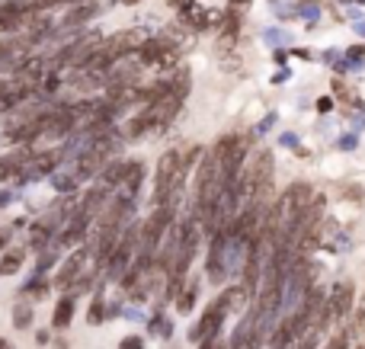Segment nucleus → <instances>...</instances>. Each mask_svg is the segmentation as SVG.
I'll return each instance as SVG.
<instances>
[{
  "label": "nucleus",
  "instance_id": "f03ea898",
  "mask_svg": "<svg viewBox=\"0 0 365 349\" xmlns=\"http://www.w3.org/2000/svg\"><path fill=\"white\" fill-rule=\"evenodd\" d=\"M225 314H227L225 305H221V301H215V305L208 307L205 314H202V321L196 324V330H193L189 336H193L196 343H208L215 333H218V327H221V321H225Z\"/></svg>",
  "mask_w": 365,
  "mask_h": 349
},
{
  "label": "nucleus",
  "instance_id": "6e6552de",
  "mask_svg": "<svg viewBox=\"0 0 365 349\" xmlns=\"http://www.w3.org/2000/svg\"><path fill=\"white\" fill-rule=\"evenodd\" d=\"M141 176H145V167H141V164H128V167H125V186H128V189H138Z\"/></svg>",
  "mask_w": 365,
  "mask_h": 349
},
{
  "label": "nucleus",
  "instance_id": "1a4fd4ad",
  "mask_svg": "<svg viewBox=\"0 0 365 349\" xmlns=\"http://www.w3.org/2000/svg\"><path fill=\"white\" fill-rule=\"evenodd\" d=\"M29 321H32V307H29V305H16V311H13V324H16V327H26Z\"/></svg>",
  "mask_w": 365,
  "mask_h": 349
},
{
  "label": "nucleus",
  "instance_id": "ddd939ff",
  "mask_svg": "<svg viewBox=\"0 0 365 349\" xmlns=\"http://www.w3.org/2000/svg\"><path fill=\"white\" fill-rule=\"evenodd\" d=\"M193 301H196V288H189V292H183V298H179V311H183V314H186L189 307H193Z\"/></svg>",
  "mask_w": 365,
  "mask_h": 349
},
{
  "label": "nucleus",
  "instance_id": "20e7f679",
  "mask_svg": "<svg viewBox=\"0 0 365 349\" xmlns=\"http://www.w3.org/2000/svg\"><path fill=\"white\" fill-rule=\"evenodd\" d=\"M349 307H352V286L349 282H337L330 301H327V311H330V317H343Z\"/></svg>",
  "mask_w": 365,
  "mask_h": 349
},
{
  "label": "nucleus",
  "instance_id": "7ed1b4c3",
  "mask_svg": "<svg viewBox=\"0 0 365 349\" xmlns=\"http://www.w3.org/2000/svg\"><path fill=\"white\" fill-rule=\"evenodd\" d=\"M167 224H170V212H167L164 205H160V209L154 212L151 221L145 224V257H141V259H148V253H151L154 247H157V240H160V234H164Z\"/></svg>",
  "mask_w": 365,
  "mask_h": 349
},
{
  "label": "nucleus",
  "instance_id": "9b49d317",
  "mask_svg": "<svg viewBox=\"0 0 365 349\" xmlns=\"http://www.w3.org/2000/svg\"><path fill=\"white\" fill-rule=\"evenodd\" d=\"M346 346H349V336H346V330H337L327 349H346Z\"/></svg>",
  "mask_w": 365,
  "mask_h": 349
},
{
  "label": "nucleus",
  "instance_id": "a211bd4d",
  "mask_svg": "<svg viewBox=\"0 0 365 349\" xmlns=\"http://www.w3.org/2000/svg\"><path fill=\"white\" fill-rule=\"evenodd\" d=\"M7 349H10V346H7Z\"/></svg>",
  "mask_w": 365,
  "mask_h": 349
},
{
  "label": "nucleus",
  "instance_id": "423d86ee",
  "mask_svg": "<svg viewBox=\"0 0 365 349\" xmlns=\"http://www.w3.org/2000/svg\"><path fill=\"white\" fill-rule=\"evenodd\" d=\"M83 266V253H74V257L64 263V269H61V276H58V286H68L71 279H74V273Z\"/></svg>",
  "mask_w": 365,
  "mask_h": 349
},
{
  "label": "nucleus",
  "instance_id": "4468645a",
  "mask_svg": "<svg viewBox=\"0 0 365 349\" xmlns=\"http://www.w3.org/2000/svg\"><path fill=\"white\" fill-rule=\"evenodd\" d=\"M119 349H145V343H141V336H128V340H122Z\"/></svg>",
  "mask_w": 365,
  "mask_h": 349
},
{
  "label": "nucleus",
  "instance_id": "0eeeda50",
  "mask_svg": "<svg viewBox=\"0 0 365 349\" xmlns=\"http://www.w3.org/2000/svg\"><path fill=\"white\" fill-rule=\"evenodd\" d=\"M23 266V250H10L7 257L0 259V276H10V273H16Z\"/></svg>",
  "mask_w": 365,
  "mask_h": 349
},
{
  "label": "nucleus",
  "instance_id": "9d476101",
  "mask_svg": "<svg viewBox=\"0 0 365 349\" xmlns=\"http://www.w3.org/2000/svg\"><path fill=\"white\" fill-rule=\"evenodd\" d=\"M93 13H97V7H93V4H87V7H80V10H74V13H68V20H64V23H71V26H74V23H80V20H90Z\"/></svg>",
  "mask_w": 365,
  "mask_h": 349
},
{
  "label": "nucleus",
  "instance_id": "f3484780",
  "mask_svg": "<svg viewBox=\"0 0 365 349\" xmlns=\"http://www.w3.org/2000/svg\"><path fill=\"white\" fill-rule=\"evenodd\" d=\"M0 349H7V343H4V340H0Z\"/></svg>",
  "mask_w": 365,
  "mask_h": 349
},
{
  "label": "nucleus",
  "instance_id": "2eb2a0df",
  "mask_svg": "<svg viewBox=\"0 0 365 349\" xmlns=\"http://www.w3.org/2000/svg\"><path fill=\"white\" fill-rule=\"evenodd\" d=\"M100 317H103V307H100V301H97V305H93V311H90V321L97 324V321H100Z\"/></svg>",
  "mask_w": 365,
  "mask_h": 349
},
{
  "label": "nucleus",
  "instance_id": "f8f14e48",
  "mask_svg": "<svg viewBox=\"0 0 365 349\" xmlns=\"http://www.w3.org/2000/svg\"><path fill=\"white\" fill-rule=\"evenodd\" d=\"M356 330H359V336L365 340V298H362V305L356 307Z\"/></svg>",
  "mask_w": 365,
  "mask_h": 349
},
{
  "label": "nucleus",
  "instance_id": "f257e3e1",
  "mask_svg": "<svg viewBox=\"0 0 365 349\" xmlns=\"http://www.w3.org/2000/svg\"><path fill=\"white\" fill-rule=\"evenodd\" d=\"M212 157L221 164V183H234L241 161H244V138H225Z\"/></svg>",
  "mask_w": 365,
  "mask_h": 349
},
{
  "label": "nucleus",
  "instance_id": "39448f33",
  "mask_svg": "<svg viewBox=\"0 0 365 349\" xmlns=\"http://www.w3.org/2000/svg\"><path fill=\"white\" fill-rule=\"evenodd\" d=\"M71 314H74V301H71V298L58 301V307H55V317H52V324H55L58 330H61V327H68V324H71Z\"/></svg>",
  "mask_w": 365,
  "mask_h": 349
},
{
  "label": "nucleus",
  "instance_id": "dca6fc26",
  "mask_svg": "<svg viewBox=\"0 0 365 349\" xmlns=\"http://www.w3.org/2000/svg\"><path fill=\"white\" fill-rule=\"evenodd\" d=\"M7 238H10V231H0V247L7 244Z\"/></svg>",
  "mask_w": 365,
  "mask_h": 349
}]
</instances>
